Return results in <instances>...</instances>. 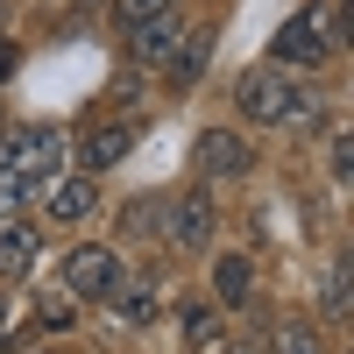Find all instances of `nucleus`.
Listing matches in <instances>:
<instances>
[{"label":"nucleus","mask_w":354,"mask_h":354,"mask_svg":"<svg viewBox=\"0 0 354 354\" xmlns=\"http://www.w3.org/2000/svg\"><path fill=\"white\" fill-rule=\"evenodd\" d=\"M36 255H43V241H36V227H21V220H8V234H0V277H8V283H21L28 270H36Z\"/></svg>","instance_id":"nucleus-11"},{"label":"nucleus","mask_w":354,"mask_h":354,"mask_svg":"<svg viewBox=\"0 0 354 354\" xmlns=\"http://www.w3.org/2000/svg\"><path fill=\"white\" fill-rule=\"evenodd\" d=\"M170 0H113V15H121V28H135V21H149V15H163Z\"/></svg>","instance_id":"nucleus-17"},{"label":"nucleus","mask_w":354,"mask_h":354,"mask_svg":"<svg viewBox=\"0 0 354 354\" xmlns=\"http://www.w3.org/2000/svg\"><path fill=\"white\" fill-rule=\"evenodd\" d=\"M106 305H113V319H121V326H149V319L163 312V298H156L149 283H113Z\"/></svg>","instance_id":"nucleus-12"},{"label":"nucleus","mask_w":354,"mask_h":354,"mask_svg":"<svg viewBox=\"0 0 354 354\" xmlns=\"http://www.w3.org/2000/svg\"><path fill=\"white\" fill-rule=\"evenodd\" d=\"M205 57H213V28H198L192 43H177V50H170V78H198V71H205Z\"/></svg>","instance_id":"nucleus-13"},{"label":"nucleus","mask_w":354,"mask_h":354,"mask_svg":"<svg viewBox=\"0 0 354 354\" xmlns=\"http://www.w3.org/2000/svg\"><path fill=\"white\" fill-rule=\"evenodd\" d=\"M227 354H270V333H234Z\"/></svg>","instance_id":"nucleus-20"},{"label":"nucleus","mask_w":354,"mask_h":354,"mask_svg":"<svg viewBox=\"0 0 354 354\" xmlns=\"http://www.w3.org/2000/svg\"><path fill=\"white\" fill-rule=\"evenodd\" d=\"M170 241L177 248H205V241H213V198H205V192L170 198Z\"/></svg>","instance_id":"nucleus-9"},{"label":"nucleus","mask_w":354,"mask_h":354,"mask_svg":"<svg viewBox=\"0 0 354 354\" xmlns=\"http://www.w3.org/2000/svg\"><path fill=\"white\" fill-rule=\"evenodd\" d=\"M15 71V43H8V15H0V78Z\"/></svg>","instance_id":"nucleus-21"},{"label":"nucleus","mask_w":354,"mask_h":354,"mask_svg":"<svg viewBox=\"0 0 354 354\" xmlns=\"http://www.w3.org/2000/svg\"><path fill=\"white\" fill-rule=\"evenodd\" d=\"M57 283H64L78 305H100L106 290L121 283V255H113V248H100V241H78V248L64 255V270H57Z\"/></svg>","instance_id":"nucleus-4"},{"label":"nucleus","mask_w":354,"mask_h":354,"mask_svg":"<svg viewBox=\"0 0 354 354\" xmlns=\"http://www.w3.org/2000/svg\"><path fill=\"white\" fill-rule=\"evenodd\" d=\"M21 205H28V177L0 163V220H21Z\"/></svg>","instance_id":"nucleus-15"},{"label":"nucleus","mask_w":354,"mask_h":354,"mask_svg":"<svg viewBox=\"0 0 354 354\" xmlns=\"http://www.w3.org/2000/svg\"><path fill=\"white\" fill-rule=\"evenodd\" d=\"M0 163L21 170L28 185H36V177H57V170H64V128H50V121L8 128V135H0Z\"/></svg>","instance_id":"nucleus-3"},{"label":"nucleus","mask_w":354,"mask_h":354,"mask_svg":"<svg viewBox=\"0 0 354 354\" xmlns=\"http://www.w3.org/2000/svg\"><path fill=\"white\" fill-rule=\"evenodd\" d=\"M326 312H333V319L347 312V270H333V277H326Z\"/></svg>","instance_id":"nucleus-19"},{"label":"nucleus","mask_w":354,"mask_h":354,"mask_svg":"<svg viewBox=\"0 0 354 354\" xmlns=\"http://www.w3.org/2000/svg\"><path fill=\"white\" fill-rule=\"evenodd\" d=\"M93 205H100L93 170H78V177H71V170H57V177H50V192H43V213H50V220H71V227L93 213Z\"/></svg>","instance_id":"nucleus-7"},{"label":"nucleus","mask_w":354,"mask_h":354,"mask_svg":"<svg viewBox=\"0 0 354 354\" xmlns=\"http://www.w3.org/2000/svg\"><path fill=\"white\" fill-rule=\"evenodd\" d=\"M177 326H185L192 347H205V340H220V312H213V305H185V319H177Z\"/></svg>","instance_id":"nucleus-14"},{"label":"nucleus","mask_w":354,"mask_h":354,"mask_svg":"<svg viewBox=\"0 0 354 354\" xmlns=\"http://www.w3.org/2000/svg\"><path fill=\"white\" fill-rule=\"evenodd\" d=\"M185 43V21H177V8L149 15V21H135L128 28V50H135V64H170V50Z\"/></svg>","instance_id":"nucleus-6"},{"label":"nucleus","mask_w":354,"mask_h":354,"mask_svg":"<svg viewBox=\"0 0 354 354\" xmlns=\"http://www.w3.org/2000/svg\"><path fill=\"white\" fill-rule=\"evenodd\" d=\"M234 106H241L255 128H283V121H298V113H312V93L290 78V64H248L234 78Z\"/></svg>","instance_id":"nucleus-1"},{"label":"nucleus","mask_w":354,"mask_h":354,"mask_svg":"<svg viewBox=\"0 0 354 354\" xmlns=\"http://www.w3.org/2000/svg\"><path fill=\"white\" fill-rule=\"evenodd\" d=\"M192 163H198V177H248L255 149H248L234 128H205V135L192 142Z\"/></svg>","instance_id":"nucleus-5"},{"label":"nucleus","mask_w":354,"mask_h":354,"mask_svg":"<svg viewBox=\"0 0 354 354\" xmlns=\"http://www.w3.org/2000/svg\"><path fill=\"white\" fill-rule=\"evenodd\" d=\"M128 149H135V128L128 121H100L78 142V170H113V163H128Z\"/></svg>","instance_id":"nucleus-8"},{"label":"nucleus","mask_w":354,"mask_h":354,"mask_svg":"<svg viewBox=\"0 0 354 354\" xmlns=\"http://www.w3.org/2000/svg\"><path fill=\"white\" fill-rule=\"evenodd\" d=\"M277 64H326V57L340 50V21H333V8H305V15H290L283 28H277Z\"/></svg>","instance_id":"nucleus-2"},{"label":"nucleus","mask_w":354,"mask_h":354,"mask_svg":"<svg viewBox=\"0 0 354 354\" xmlns=\"http://www.w3.org/2000/svg\"><path fill=\"white\" fill-rule=\"evenodd\" d=\"M213 298H220V305H248V298H255V262H248L241 248H227V255L213 262Z\"/></svg>","instance_id":"nucleus-10"},{"label":"nucleus","mask_w":354,"mask_h":354,"mask_svg":"<svg viewBox=\"0 0 354 354\" xmlns=\"http://www.w3.org/2000/svg\"><path fill=\"white\" fill-rule=\"evenodd\" d=\"M270 354H319V333H305V326H283V333L270 340Z\"/></svg>","instance_id":"nucleus-16"},{"label":"nucleus","mask_w":354,"mask_h":354,"mask_svg":"<svg viewBox=\"0 0 354 354\" xmlns=\"http://www.w3.org/2000/svg\"><path fill=\"white\" fill-rule=\"evenodd\" d=\"M71 312H78V298H71V290H64V298H43V305H36V319H43V326H71Z\"/></svg>","instance_id":"nucleus-18"}]
</instances>
